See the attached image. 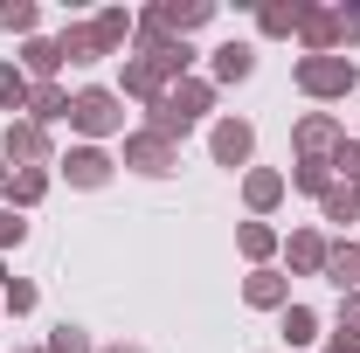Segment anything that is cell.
Here are the masks:
<instances>
[{
	"label": "cell",
	"instance_id": "30bf717a",
	"mask_svg": "<svg viewBox=\"0 0 360 353\" xmlns=\"http://www.w3.org/2000/svg\"><path fill=\"white\" fill-rule=\"evenodd\" d=\"M243 305H257V312H284L291 305V277H284V270H250V277H243Z\"/></svg>",
	"mask_w": 360,
	"mask_h": 353
},
{
	"label": "cell",
	"instance_id": "52a82bcc",
	"mask_svg": "<svg viewBox=\"0 0 360 353\" xmlns=\"http://www.w3.org/2000/svg\"><path fill=\"white\" fill-rule=\"evenodd\" d=\"M208 153H215V167H250V153H257V125H250V118H222V125L208 132Z\"/></svg>",
	"mask_w": 360,
	"mask_h": 353
},
{
	"label": "cell",
	"instance_id": "d590c367",
	"mask_svg": "<svg viewBox=\"0 0 360 353\" xmlns=\"http://www.w3.org/2000/svg\"><path fill=\"white\" fill-rule=\"evenodd\" d=\"M0 201H7V160H0Z\"/></svg>",
	"mask_w": 360,
	"mask_h": 353
},
{
	"label": "cell",
	"instance_id": "8d00e7d4",
	"mask_svg": "<svg viewBox=\"0 0 360 353\" xmlns=\"http://www.w3.org/2000/svg\"><path fill=\"white\" fill-rule=\"evenodd\" d=\"M104 353H146V347H104Z\"/></svg>",
	"mask_w": 360,
	"mask_h": 353
},
{
	"label": "cell",
	"instance_id": "484cf974",
	"mask_svg": "<svg viewBox=\"0 0 360 353\" xmlns=\"http://www.w3.org/2000/svg\"><path fill=\"white\" fill-rule=\"evenodd\" d=\"M146 63H160V77H167V84H180V77L194 70V42H174V35H167V42L153 49Z\"/></svg>",
	"mask_w": 360,
	"mask_h": 353
},
{
	"label": "cell",
	"instance_id": "d6a6232c",
	"mask_svg": "<svg viewBox=\"0 0 360 353\" xmlns=\"http://www.w3.org/2000/svg\"><path fill=\"white\" fill-rule=\"evenodd\" d=\"M333 180H340V187H360V139H340V153H333Z\"/></svg>",
	"mask_w": 360,
	"mask_h": 353
},
{
	"label": "cell",
	"instance_id": "83f0119b",
	"mask_svg": "<svg viewBox=\"0 0 360 353\" xmlns=\"http://www.w3.org/2000/svg\"><path fill=\"white\" fill-rule=\"evenodd\" d=\"M146 132H160V139H174V146H180V139L194 132V125H187V118H180L174 104L160 97V104H146Z\"/></svg>",
	"mask_w": 360,
	"mask_h": 353
},
{
	"label": "cell",
	"instance_id": "ba28073f",
	"mask_svg": "<svg viewBox=\"0 0 360 353\" xmlns=\"http://www.w3.org/2000/svg\"><path fill=\"white\" fill-rule=\"evenodd\" d=\"M326 250H333V243H326L319 229H291V236H284V264H291V277H326Z\"/></svg>",
	"mask_w": 360,
	"mask_h": 353
},
{
	"label": "cell",
	"instance_id": "f1b7e54d",
	"mask_svg": "<svg viewBox=\"0 0 360 353\" xmlns=\"http://www.w3.org/2000/svg\"><path fill=\"white\" fill-rule=\"evenodd\" d=\"M319 222H360V201H354V187H340V180H333V187L319 194Z\"/></svg>",
	"mask_w": 360,
	"mask_h": 353
},
{
	"label": "cell",
	"instance_id": "603a6c76",
	"mask_svg": "<svg viewBox=\"0 0 360 353\" xmlns=\"http://www.w3.org/2000/svg\"><path fill=\"white\" fill-rule=\"evenodd\" d=\"M90 28H97L104 56H118V49L132 42V14H125V7H97V14H90Z\"/></svg>",
	"mask_w": 360,
	"mask_h": 353
},
{
	"label": "cell",
	"instance_id": "cb8c5ba5",
	"mask_svg": "<svg viewBox=\"0 0 360 353\" xmlns=\"http://www.w3.org/2000/svg\"><path fill=\"white\" fill-rule=\"evenodd\" d=\"M277 340L312 347V340H319V312H312V305H284V312H277Z\"/></svg>",
	"mask_w": 360,
	"mask_h": 353
},
{
	"label": "cell",
	"instance_id": "ac0fdd59",
	"mask_svg": "<svg viewBox=\"0 0 360 353\" xmlns=\"http://www.w3.org/2000/svg\"><path fill=\"white\" fill-rule=\"evenodd\" d=\"M28 118H35L42 132L63 125V118H70V90H63V84H35V90H28Z\"/></svg>",
	"mask_w": 360,
	"mask_h": 353
},
{
	"label": "cell",
	"instance_id": "2e32d148",
	"mask_svg": "<svg viewBox=\"0 0 360 353\" xmlns=\"http://www.w3.org/2000/svg\"><path fill=\"white\" fill-rule=\"evenodd\" d=\"M49 167H14V174H7V208H14V215H21V208H35V201H42L49 194Z\"/></svg>",
	"mask_w": 360,
	"mask_h": 353
},
{
	"label": "cell",
	"instance_id": "d6986e66",
	"mask_svg": "<svg viewBox=\"0 0 360 353\" xmlns=\"http://www.w3.org/2000/svg\"><path fill=\"white\" fill-rule=\"evenodd\" d=\"M56 42H63V63H77V70H84V63H104V42H97V28H90V21H70Z\"/></svg>",
	"mask_w": 360,
	"mask_h": 353
},
{
	"label": "cell",
	"instance_id": "9c48e42d",
	"mask_svg": "<svg viewBox=\"0 0 360 353\" xmlns=\"http://www.w3.org/2000/svg\"><path fill=\"white\" fill-rule=\"evenodd\" d=\"M153 14H160V28H167L174 42H187L194 28H208V21H215V0H160Z\"/></svg>",
	"mask_w": 360,
	"mask_h": 353
},
{
	"label": "cell",
	"instance_id": "7402d4cb",
	"mask_svg": "<svg viewBox=\"0 0 360 353\" xmlns=\"http://www.w3.org/2000/svg\"><path fill=\"white\" fill-rule=\"evenodd\" d=\"M236 250H243V257H250V264L264 270L270 257H277V250H284V243H277V229H270V222H243V229H236Z\"/></svg>",
	"mask_w": 360,
	"mask_h": 353
},
{
	"label": "cell",
	"instance_id": "ffe728a7",
	"mask_svg": "<svg viewBox=\"0 0 360 353\" xmlns=\"http://www.w3.org/2000/svg\"><path fill=\"white\" fill-rule=\"evenodd\" d=\"M326 284H340V298L360 291V243H333L326 250Z\"/></svg>",
	"mask_w": 360,
	"mask_h": 353
},
{
	"label": "cell",
	"instance_id": "e575fe53",
	"mask_svg": "<svg viewBox=\"0 0 360 353\" xmlns=\"http://www.w3.org/2000/svg\"><path fill=\"white\" fill-rule=\"evenodd\" d=\"M21 243H28V222L14 215V208H0V257H7V250H21Z\"/></svg>",
	"mask_w": 360,
	"mask_h": 353
},
{
	"label": "cell",
	"instance_id": "7a4b0ae2",
	"mask_svg": "<svg viewBox=\"0 0 360 353\" xmlns=\"http://www.w3.org/2000/svg\"><path fill=\"white\" fill-rule=\"evenodd\" d=\"M298 90L319 97V104H333V97L360 90V63L354 56H298Z\"/></svg>",
	"mask_w": 360,
	"mask_h": 353
},
{
	"label": "cell",
	"instance_id": "44dd1931",
	"mask_svg": "<svg viewBox=\"0 0 360 353\" xmlns=\"http://www.w3.org/2000/svg\"><path fill=\"white\" fill-rule=\"evenodd\" d=\"M298 21H305V0H270V7H257V28H264L270 42L298 35Z\"/></svg>",
	"mask_w": 360,
	"mask_h": 353
},
{
	"label": "cell",
	"instance_id": "8fae6325",
	"mask_svg": "<svg viewBox=\"0 0 360 353\" xmlns=\"http://www.w3.org/2000/svg\"><path fill=\"white\" fill-rule=\"evenodd\" d=\"M298 35H305V56H347L340 49V7H305Z\"/></svg>",
	"mask_w": 360,
	"mask_h": 353
},
{
	"label": "cell",
	"instance_id": "4dcf8cb0",
	"mask_svg": "<svg viewBox=\"0 0 360 353\" xmlns=\"http://www.w3.org/2000/svg\"><path fill=\"white\" fill-rule=\"evenodd\" d=\"M291 187H298V194H326V187H333V160H298V167H291Z\"/></svg>",
	"mask_w": 360,
	"mask_h": 353
},
{
	"label": "cell",
	"instance_id": "4fadbf2b",
	"mask_svg": "<svg viewBox=\"0 0 360 353\" xmlns=\"http://www.w3.org/2000/svg\"><path fill=\"white\" fill-rule=\"evenodd\" d=\"M167 104H174L187 125H201V118L215 111V77H180V84L167 90Z\"/></svg>",
	"mask_w": 360,
	"mask_h": 353
},
{
	"label": "cell",
	"instance_id": "ab89813d",
	"mask_svg": "<svg viewBox=\"0 0 360 353\" xmlns=\"http://www.w3.org/2000/svg\"><path fill=\"white\" fill-rule=\"evenodd\" d=\"M326 353H333V347H326Z\"/></svg>",
	"mask_w": 360,
	"mask_h": 353
},
{
	"label": "cell",
	"instance_id": "f35d334b",
	"mask_svg": "<svg viewBox=\"0 0 360 353\" xmlns=\"http://www.w3.org/2000/svg\"><path fill=\"white\" fill-rule=\"evenodd\" d=\"M354 201H360V187H354Z\"/></svg>",
	"mask_w": 360,
	"mask_h": 353
},
{
	"label": "cell",
	"instance_id": "4316f807",
	"mask_svg": "<svg viewBox=\"0 0 360 353\" xmlns=\"http://www.w3.org/2000/svg\"><path fill=\"white\" fill-rule=\"evenodd\" d=\"M28 77H21V63H0V111H7V118H14V111H28Z\"/></svg>",
	"mask_w": 360,
	"mask_h": 353
},
{
	"label": "cell",
	"instance_id": "5bb4252c",
	"mask_svg": "<svg viewBox=\"0 0 360 353\" xmlns=\"http://www.w3.org/2000/svg\"><path fill=\"white\" fill-rule=\"evenodd\" d=\"M284 194H291V180L277 174V167H250V174H243V201H250V215H270Z\"/></svg>",
	"mask_w": 360,
	"mask_h": 353
},
{
	"label": "cell",
	"instance_id": "1f68e13d",
	"mask_svg": "<svg viewBox=\"0 0 360 353\" xmlns=\"http://www.w3.org/2000/svg\"><path fill=\"white\" fill-rule=\"evenodd\" d=\"M35 305H42V291H35L28 277H7V291H0V312H14V319H28Z\"/></svg>",
	"mask_w": 360,
	"mask_h": 353
},
{
	"label": "cell",
	"instance_id": "74e56055",
	"mask_svg": "<svg viewBox=\"0 0 360 353\" xmlns=\"http://www.w3.org/2000/svg\"><path fill=\"white\" fill-rule=\"evenodd\" d=\"M21 353H49V347H21Z\"/></svg>",
	"mask_w": 360,
	"mask_h": 353
},
{
	"label": "cell",
	"instance_id": "836d02e7",
	"mask_svg": "<svg viewBox=\"0 0 360 353\" xmlns=\"http://www.w3.org/2000/svg\"><path fill=\"white\" fill-rule=\"evenodd\" d=\"M49 353H97V347H90L84 326H56V333H49Z\"/></svg>",
	"mask_w": 360,
	"mask_h": 353
},
{
	"label": "cell",
	"instance_id": "d4e9b609",
	"mask_svg": "<svg viewBox=\"0 0 360 353\" xmlns=\"http://www.w3.org/2000/svg\"><path fill=\"white\" fill-rule=\"evenodd\" d=\"M333 353H360V291L340 298V319H333Z\"/></svg>",
	"mask_w": 360,
	"mask_h": 353
},
{
	"label": "cell",
	"instance_id": "8992f818",
	"mask_svg": "<svg viewBox=\"0 0 360 353\" xmlns=\"http://www.w3.org/2000/svg\"><path fill=\"white\" fill-rule=\"evenodd\" d=\"M340 139H347V125H340L333 111H305V118H298V132H291V146H298V160H333V153H340Z\"/></svg>",
	"mask_w": 360,
	"mask_h": 353
},
{
	"label": "cell",
	"instance_id": "5b68a950",
	"mask_svg": "<svg viewBox=\"0 0 360 353\" xmlns=\"http://www.w3.org/2000/svg\"><path fill=\"white\" fill-rule=\"evenodd\" d=\"M56 174L70 180V187H111V174H118V160H111L104 146H70V153L56 160Z\"/></svg>",
	"mask_w": 360,
	"mask_h": 353
},
{
	"label": "cell",
	"instance_id": "6da1fadb",
	"mask_svg": "<svg viewBox=\"0 0 360 353\" xmlns=\"http://www.w3.org/2000/svg\"><path fill=\"white\" fill-rule=\"evenodd\" d=\"M70 132H84V146L125 132V97H118V90H104V84L70 90Z\"/></svg>",
	"mask_w": 360,
	"mask_h": 353
},
{
	"label": "cell",
	"instance_id": "277c9868",
	"mask_svg": "<svg viewBox=\"0 0 360 353\" xmlns=\"http://www.w3.org/2000/svg\"><path fill=\"white\" fill-rule=\"evenodd\" d=\"M0 160H7V174H14V167H49V132L35 125V118H7Z\"/></svg>",
	"mask_w": 360,
	"mask_h": 353
},
{
	"label": "cell",
	"instance_id": "3957f363",
	"mask_svg": "<svg viewBox=\"0 0 360 353\" xmlns=\"http://www.w3.org/2000/svg\"><path fill=\"white\" fill-rule=\"evenodd\" d=\"M125 167H132V174H146V180H167V174L180 167V146L139 125V132H125Z\"/></svg>",
	"mask_w": 360,
	"mask_h": 353
},
{
	"label": "cell",
	"instance_id": "7c38bea8",
	"mask_svg": "<svg viewBox=\"0 0 360 353\" xmlns=\"http://www.w3.org/2000/svg\"><path fill=\"white\" fill-rule=\"evenodd\" d=\"M167 77H160V63H146V56H125V77H118V97H139V104H160L167 97Z\"/></svg>",
	"mask_w": 360,
	"mask_h": 353
},
{
	"label": "cell",
	"instance_id": "e0dca14e",
	"mask_svg": "<svg viewBox=\"0 0 360 353\" xmlns=\"http://www.w3.org/2000/svg\"><path fill=\"white\" fill-rule=\"evenodd\" d=\"M56 70H63V42L35 35V42L21 49V77H28V84H56Z\"/></svg>",
	"mask_w": 360,
	"mask_h": 353
},
{
	"label": "cell",
	"instance_id": "f546056e",
	"mask_svg": "<svg viewBox=\"0 0 360 353\" xmlns=\"http://www.w3.org/2000/svg\"><path fill=\"white\" fill-rule=\"evenodd\" d=\"M0 28H14V35H28V42H35L42 7H35V0H7V7H0Z\"/></svg>",
	"mask_w": 360,
	"mask_h": 353
},
{
	"label": "cell",
	"instance_id": "9a60e30c",
	"mask_svg": "<svg viewBox=\"0 0 360 353\" xmlns=\"http://www.w3.org/2000/svg\"><path fill=\"white\" fill-rule=\"evenodd\" d=\"M208 70H215V84H250V77H257V49L250 42H222L208 56Z\"/></svg>",
	"mask_w": 360,
	"mask_h": 353
}]
</instances>
